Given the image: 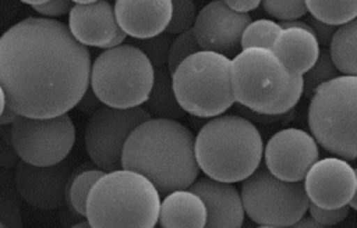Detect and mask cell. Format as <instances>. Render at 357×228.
Wrapping results in <instances>:
<instances>
[{
    "mask_svg": "<svg viewBox=\"0 0 357 228\" xmlns=\"http://www.w3.org/2000/svg\"><path fill=\"white\" fill-rule=\"evenodd\" d=\"M91 53L59 19L28 17L0 36V86L17 115L68 113L89 86Z\"/></svg>",
    "mask_w": 357,
    "mask_h": 228,
    "instance_id": "1",
    "label": "cell"
},
{
    "mask_svg": "<svg viewBox=\"0 0 357 228\" xmlns=\"http://www.w3.org/2000/svg\"><path fill=\"white\" fill-rule=\"evenodd\" d=\"M121 168L144 175L162 195L188 189L199 174L194 135L178 121L149 118L128 135Z\"/></svg>",
    "mask_w": 357,
    "mask_h": 228,
    "instance_id": "2",
    "label": "cell"
},
{
    "mask_svg": "<svg viewBox=\"0 0 357 228\" xmlns=\"http://www.w3.org/2000/svg\"><path fill=\"white\" fill-rule=\"evenodd\" d=\"M264 139L257 125L238 115L222 114L204 124L194 136V154L205 177L236 184L262 163Z\"/></svg>",
    "mask_w": 357,
    "mask_h": 228,
    "instance_id": "3",
    "label": "cell"
},
{
    "mask_svg": "<svg viewBox=\"0 0 357 228\" xmlns=\"http://www.w3.org/2000/svg\"><path fill=\"white\" fill-rule=\"evenodd\" d=\"M160 193L130 170L105 172L91 188L85 218L92 228H155Z\"/></svg>",
    "mask_w": 357,
    "mask_h": 228,
    "instance_id": "4",
    "label": "cell"
},
{
    "mask_svg": "<svg viewBox=\"0 0 357 228\" xmlns=\"http://www.w3.org/2000/svg\"><path fill=\"white\" fill-rule=\"evenodd\" d=\"M357 76L339 75L319 85L310 97L311 136L326 152L347 161L357 158Z\"/></svg>",
    "mask_w": 357,
    "mask_h": 228,
    "instance_id": "5",
    "label": "cell"
},
{
    "mask_svg": "<svg viewBox=\"0 0 357 228\" xmlns=\"http://www.w3.org/2000/svg\"><path fill=\"white\" fill-rule=\"evenodd\" d=\"M172 86L184 113L199 118L225 114L236 101L231 58L206 50L187 57L172 74Z\"/></svg>",
    "mask_w": 357,
    "mask_h": 228,
    "instance_id": "6",
    "label": "cell"
},
{
    "mask_svg": "<svg viewBox=\"0 0 357 228\" xmlns=\"http://www.w3.org/2000/svg\"><path fill=\"white\" fill-rule=\"evenodd\" d=\"M153 67L134 44L103 50L91 64L89 88L103 106L141 107L151 92Z\"/></svg>",
    "mask_w": 357,
    "mask_h": 228,
    "instance_id": "7",
    "label": "cell"
},
{
    "mask_svg": "<svg viewBox=\"0 0 357 228\" xmlns=\"http://www.w3.org/2000/svg\"><path fill=\"white\" fill-rule=\"evenodd\" d=\"M289 81L286 67L269 49H244L231 58L234 101L254 113L268 114L283 97Z\"/></svg>",
    "mask_w": 357,
    "mask_h": 228,
    "instance_id": "8",
    "label": "cell"
},
{
    "mask_svg": "<svg viewBox=\"0 0 357 228\" xmlns=\"http://www.w3.org/2000/svg\"><path fill=\"white\" fill-rule=\"evenodd\" d=\"M241 182L244 213L258 225L287 228L307 213L310 200L303 182L282 181L264 164Z\"/></svg>",
    "mask_w": 357,
    "mask_h": 228,
    "instance_id": "9",
    "label": "cell"
},
{
    "mask_svg": "<svg viewBox=\"0 0 357 228\" xmlns=\"http://www.w3.org/2000/svg\"><path fill=\"white\" fill-rule=\"evenodd\" d=\"M11 145L31 165L47 167L61 163L75 142V127L68 113L50 118L18 115L10 129Z\"/></svg>",
    "mask_w": 357,
    "mask_h": 228,
    "instance_id": "10",
    "label": "cell"
},
{
    "mask_svg": "<svg viewBox=\"0 0 357 228\" xmlns=\"http://www.w3.org/2000/svg\"><path fill=\"white\" fill-rule=\"evenodd\" d=\"M152 118L142 107L113 108L100 106L85 128V149L95 167L105 172L121 168V153L128 135Z\"/></svg>",
    "mask_w": 357,
    "mask_h": 228,
    "instance_id": "11",
    "label": "cell"
},
{
    "mask_svg": "<svg viewBox=\"0 0 357 228\" xmlns=\"http://www.w3.org/2000/svg\"><path fill=\"white\" fill-rule=\"evenodd\" d=\"M262 158L273 177L286 182H303L310 167L319 158V147L307 131L290 127L268 139Z\"/></svg>",
    "mask_w": 357,
    "mask_h": 228,
    "instance_id": "12",
    "label": "cell"
},
{
    "mask_svg": "<svg viewBox=\"0 0 357 228\" xmlns=\"http://www.w3.org/2000/svg\"><path fill=\"white\" fill-rule=\"evenodd\" d=\"M251 21L250 14L234 13L225 0H213L197 13L191 29L201 50L230 58V56H236L241 50V33Z\"/></svg>",
    "mask_w": 357,
    "mask_h": 228,
    "instance_id": "13",
    "label": "cell"
},
{
    "mask_svg": "<svg viewBox=\"0 0 357 228\" xmlns=\"http://www.w3.org/2000/svg\"><path fill=\"white\" fill-rule=\"evenodd\" d=\"M310 203L322 209L346 206L357 193L356 168L340 157L318 158L303 179Z\"/></svg>",
    "mask_w": 357,
    "mask_h": 228,
    "instance_id": "14",
    "label": "cell"
},
{
    "mask_svg": "<svg viewBox=\"0 0 357 228\" xmlns=\"http://www.w3.org/2000/svg\"><path fill=\"white\" fill-rule=\"evenodd\" d=\"M70 175L68 165L63 161L47 167L18 161L14 179L18 193L28 204L40 210H54L64 202Z\"/></svg>",
    "mask_w": 357,
    "mask_h": 228,
    "instance_id": "15",
    "label": "cell"
},
{
    "mask_svg": "<svg viewBox=\"0 0 357 228\" xmlns=\"http://www.w3.org/2000/svg\"><path fill=\"white\" fill-rule=\"evenodd\" d=\"M67 28L79 44L103 50L121 31L116 22L113 4L107 0H93L88 6L73 3Z\"/></svg>",
    "mask_w": 357,
    "mask_h": 228,
    "instance_id": "16",
    "label": "cell"
},
{
    "mask_svg": "<svg viewBox=\"0 0 357 228\" xmlns=\"http://www.w3.org/2000/svg\"><path fill=\"white\" fill-rule=\"evenodd\" d=\"M188 189L198 195L206 207V222L204 228L243 227L245 213L240 192L233 184L201 177L197 178Z\"/></svg>",
    "mask_w": 357,
    "mask_h": 228,
    "instance_id": "17",
    "label": "cell"
},
{
    "mask_svg": "<svg viewBox=\"0 0 357 228\" xmlns=\"http://www.w3.org/2000/svg\"><path fill=\"white\" fill-rule=\"evenodd\" d=\"M119 28L138 40L166 31L172 15V0H116L113 3Z\"/></svg>",
    "mask_w": 357,
    "mask_h": 228,
    "instance_id": "18",
    "label": "cell"
},
{
    "mask_svg": "<svg viewBox=\"0 0 357 228\" xmlns=\"http://www.w3.org/2000/svg\"><path fill=\"white\" fill-rule=\"evenodd\" d=\"M271 50L283 63L290 75L303 76L317 61L321 47L312 31L282 28Z\"/></svg>",
    "mask_w": 357,
    "mask_h": 228,
    "instance_id": "19",
    "label": "cell"
},
{
    "mask_svg": "<svg viewBox=\"0 0 357 228\" xmlns=\"http://www.w3.org/2000/svg\"><path fill=\"white\" fill-rule=\"evenodd\" d=\"M158 222L162 228H204L206 207L190 189H177L160 200Z\"/></svg>",
    "mask_w": 357,
    "mask_h": 228,
    "instance_id": "20",
    "label": "cell"
},
{
    "mask_svg": "<svg viewBox=\"0 0 357 228\" xmlns=\"http://www.w3.org/2000/svg\"><path fill=\"white\" fill-rule=\"evenodd\" d=\"M145 108L151 117L163 118V120H181L185 113L178 106L173 86H172V74L166 67L153 70V82L148 99L141 106Z\"/></svg>",
    "mask_w": 357,
    "mask_h": 228,
    "instance_id": "21",
    "label": "cell"
},
{
    "mask_svg": "<svg viewBox=\"0 0 357 228\" xmlns=\"http://www.w3.org/2000/svg\"><path fill=\"white\" fill-rule=\"evenodd\" d=\"M329 56L339 71L346 76H357V21L337 26L329 43Z\"/></svg>",
    "mask_w": 357,
    "mask_h": 228,
    "instance_id": "22",
    "label": "cell"
},
{
    "mask_svg": "<svg viewBox=\"0 0 357 228\" xmlns=\"http://www.w3.org/2000/svg\"><path fill=\"white\" fill-rule=\"evenodd\" d=\"M105 174L95 165L84 164L68 178L66 197L68 209L78 217H85V203L93 184Z\"/></svg>",
    "mask_w": 357,
    "mask_h": 228,
    "instance_id": "23",
    "label": "cell"
},
{
    "mask_svg": "<svg viewBox=\"0 0 357 228\" xmlns=\"http://www.w3.org/2000/svg\"><path fill=\"white\" fill-rule=\"evenodd\" d=\"M305 7L310 17L332 26H342L357 17L356 0H307Z\"/></svg>",
    "mask_w": 357,
    "mask_h": 228,
    "instance_id": "24",
    "label": "cell"
},
{
    "mask_svg": "<svg viewBox=\"0 0 357 228\" xmlns=\"http://www.w3.org/2000/svg\"><path fill=\"white\" fill-rule=\"evenodd\" d=\"M282 31L279 22H275L268 18H259L255 21H251L243 31L241 39H240V47L251 49H269L272 47L276 36Z\"/></svg>",
    "mask_w": 357,
    "mask_h": 228,
    "instance_id": "25",
    "label": "cell"
},
{
    "mask_svg": "<svg viewBox=\"0 0 357 228\" xmlns=\"http://www.w3.org/2000/svg\"><path fill=\"white\" fill-rule=\"evenodd\" d=\"M340 74L333 65L328 49H321L314 65L303 75V95L305 97H311L319 85L335 79Z\"/></svg>",
    "mask_w": 357,
    "mask_h": 228,
    "instance_id": "26",
    "label": "cell"
},
{
    "mask_svg": "<svg viewBox=\"0 0 357 228\" xmlns=\"http://www.w3.org/2000/svg\"><path fill=\"white\" fill-rule=\"evenodd\" d=\"M197 17V6L192 0H172V15L166 26L167 35L183 33L192 28Z\"/></svg>",
    "mask_w": 357,
    "mask_h": 228,
    "instance_id": "27",
    "label": "cell"
},
{
    "mask_svg": "<svg viewBox=\"0 0 357 228\" xmlns=\"http://www.w3.org/2000/svg\"><path fill=\"white\" fill-rule=\"evenodd\" d=\"M199 46L195 42L192 29H188L183 33H178L176 38H173L170 47H169V54H167V61H166V68L170 74L174 72V70L191 54L199 51Z\"/></svg>",
    "mask_w": 357,
    "mask_h": 228,
    "instance_id": "28",
    "label": "cell"
},
{
    "mask_svg": "<svg viewBox=\"0 0 357 228\" xmlns=\"http://www.w3.org/2000/svg\"><path fill=\"white\" fill-rule=\"evenodd\" d=\"M173 38L172 35H167L166 32L156 35L149 39H144L138 42V49L145 54L153 70L166 67L167 61V54H169V47L172 43Z\"/></svg>",
    "mask_w": 357,
    "mask_h": 228,
    "instance_id": "29",
    "label": "cell"
},
{
    "mask_svg": "<svg viewBox=\"0 0 357 228\" xmlns=\"http://www.w3.org/2000/svg\"><path fill=\"white\" fill-rule=\"evenodd\" d=\"M261 4L266 14L280 22L298 19L308 13L304 0H264Z\"/></svg>",
    "mask_w": 357,
    "mask_h": 228,
    "instance_id": "30",
    "label": "cell"
},
{
    "mask_svg": "<svg viewBox=\"0 0 357 228\" xmlns=\"http://www.w3.org/2000/svg\"><path fill=\"white\" fill-rule=\"evenodd\" d=\"M301 95H303V76L290 75L289 86L283 97L269 108L268 115H282L289 113L298 103Z\"/></svg>",
    "mask_w": 357,
    "mask_h": 228,
    "instance_id": "31",
    "label": "cell"
},
{
    "mask_svg": "<svg viewBox=\"0 0 357 228\" xmlns=\"http://www.w3.org/2000/svg\"><path fill=\"white\" fill-rule=\"evenodd\" d=\"M307 211H310V217L312 220H315L318 224H321L324 227H331V225H335V224L343 221L349 215L350 207L346 204V206L336 207V209H322V207H318V206L310 203Z\"/></svg>",
    "mask_w": 357,
    "mask_h": 228,
    "instance_id": "32",
    "label": "cell"
},
{
    "mask_svg": "<svg viewBox=\"0 0 357 228\" xmlns=\"http://www.w3.org/2000/svg\"><path fill=\"white\" fill-rule=\"evenodd\" d=\"M0 222L6 228H24L20 206L7 195H0Z\"/></svg>",
    "mask_w": 357,
    "mask_h": 228,
    "instance_id": "33",
    "label": "cell"
},
{
    "mask_svg": "<svg viewBox=\"0 0 357 228\" xmlns=\"http://www.w3.org/2000/svg\"><path fill=\"white\" fill-rule=\"evenodd\" d=\"M24 3L46 17L64 15L73 7V1L70 0H24Z\"/></svg>",
    "mask_w": 357,
    "mask_h": 228,
    "instance_id": "34",
    "label": "cell"
},
{
    "mask_svg": "<svg viewBox=\"0 0 357 228\" xmlns=\"http://www.w3.org/2000/svg\"><path fill=\"white\" fill-rule=\"evenodd\" d=\"M305 22L310 25V28H311V31H312V33H314L319 47L321 46H324V47L329 46L331 39L335 35L337 26L326 25V24H324V22H321V21L312 18V17H308V21H305Z\"/></svg>",
    "mask_w": 357,
    "mask_h": 228,
    "instance_id": "35",
    "label": "cell"
},
{
    "mask_svg": "<svg viewBox=\"0 0 357 228\" xmlns=\"http://www.w3.org/2000/svg\"><path fill=\"white\" fill-rule=\"evenodd\" d=\"M102 106V103L99 101V99L95 96V93L92 92V89L88 86V89L85 90V93L82 95V97L79 99V101L77 103V107L88 114L95 113L99 107Z\"/></svg>",
    "mask_w": 357,
    "mask_h": 228,
    "instance_id": "36",
    "label": "cell"
},
{
    "mask_svg": "<svg viewBox=\"0 0 357 228\" xmlns=\"http://www.w3.org/2000/svg\"><path fill=\"white\" fill-rule=\"evenodd\" d=\"M227 7L238 14H248V11L255 10L261 6L259 0H225Z\"/></svg>",
    "mask_w": 357,
    "mask_h": 228,
    "instance_id": "37",
    "label": "cell"
},
{
    "mask_svg": "<svg viewBox=\"0 0 357 228\" xmlns=\"http://www.w3.org/2000/svg\"><path fill=\"white\" fill-rule=\"evenodd\" d=\"M287 228H328L324 227L321 224H318L315 220H312L310 215H303L301 218H298L296 222H293L290 227Z\"/></svg>",
    "mask_w": 357,
    "mask_h": 228,
    "instance_id": "38",
    "label": "cell"
},
{
    "mask_svg": "<svg viewBox=\"0 0 357 228\" xmlns=\"http://www.w3.org/2000/svg\"><path fill=\"white\" fill-rule=\"evenodd\" d=\"M18 115L10 108V107H4L3 113L0 114V125H8V124H13L15 121Z\"/></svg>",
    "mask_w": 357,
    "mask_h": 228,
    "instance_id": "39",
    "label": "cell"
},
{
    "mask_svg": "<svg viewBox=\"0 0 357 228\" xmlns=\"http://www.w3.org/2000/svg\"><path fill=\"white\" fill-rule=\"evenodd\" d=\"M4 107H6V96H4V92H3V89L0 86V114L3 113Z\"/></svg>",
    "mask_w": 357,
    "mask_h": 228,
    "instance_id": "40",
    "label": "cell"
},
{
    "mask_svg": "<svg viewBox=\"0 0 357 228\" xmlns=\"http://www.w3.org/2000/svg\"><path fill=\"white\" fill-rule=\"evenodd\" d=\"M70 228H92V227L88 224V221H86V220H82V221H79V222L74 224V225H73V227H70Z\"/></svg>",
    "mask_w": 357,
    "mask_h": 228,
    "instance_id": "41",
    "label": "cell"
},
{
    "mask_svg": "<svg viewBox=\"0 0 357 228\" xmlns=\"http://www.w3.org/2000/svg\"><path fill=\"white\" fill-rule=\"evenodd\" d=\"M255 228H279V227H272V225H258Z\"/></svg>",
    "mask_w": 357,
    "mask_h": 228,
    "instance_id": "42",
    "label": "cell"
},
{
    "mask_svg": "<svg viewBox=\"0 0 357 228\" xmlns=\"http://www.w3.org/2000/svg\"><path fill=\"white\" fill-rule=\"evenodd\" d=\"M0 228H6V227H4V225L0 222Z\"/></svg>",
    "mask_w": 357,
    "mask_h": 228,
    "instance_id": "43",
    "label": "cell"
}]
</instances>
